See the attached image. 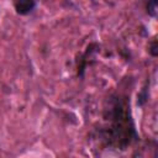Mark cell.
I'll return each mask as SVG.
<instances>
[{"label": "cell", "instance_id": "6da1fadb", "mask_svg": "<svg viewBox=\"0 0 158 158\" xmlns=\"http://www.w3.org/2000/svg\"><path fill=\"white\" fill-rule=\"evenodd\" d=\"M105 125L100 130L102 142L118 151L127 149L138 139V133L130 107V96L115 94L109 100V107L104 114Z\"/></svg>", "mask_w": 158, "mask_h": 158}, {"label": "cell", "instance_id": "5b68a950", "mask_svg": "<svg viewBox=\"0 0 158 158\" xmlns=\"http://www.w3.org/2000/svg\"><path fill=\"white\" fill-rule=\"evenodd\" d=\"M146 10L151 17H156V15H157V0H147Z\"/></svg>", "mask_w": 158, "mask_h": 158}, {"label": "cell", "instance_id": "7a4b0ae2", "mask_svg": "<svg viewBox=\"0 0 158 158\" xmlns=\"http://www.w3.org/2000/svg\"><path fill=\"white\" fill-rule=\"evenodd\" d=\"M37 0H14V7L19 15H28L36 7Z\"/></svg>", "mask_w": 158, "mask_h": 158}, {"label": "cell", "instance_id": "277c9868", "mask_svg": "<svg viewBox=\"0 0 158 158\" xmlns=\"http://www.w3.org/2000/svg\"><path fill=\"white\" fill-rule=\"evenodd\" d=\"M148 98H149V84L146 83L137 94V106H143L148 101Z\"/></svg>", "mask_w": 158, "mask_h": 158}, {"label": "cell", "instance_id": "3957f363", "mask_svg": "<svg viewBox=\"0 0 158 158\" xmlns=\"http://www.w3.org/2000/svg\"><path fill=\"white\" fill-rule=\"evenodd\" d=\"M99 49V46L96 44V43H91V44H89L88 46V48H86V52L84 53V56H83V58H90L96 51ZM85 59H81L80 60V65H78V77H80V78H83V75H84V70H85V68H86V65H88V62L85 60Z\"/></svg>", "mask_w": 158, "mask_h": 158}, {"label": "cell", "instance_id": "8992f818", "mask_svg": "<svg viewBox=\"0 0 158 158\" xmlns=\"http://www.w3.org/2000/svg\"><path fill=\"white\" fill-rule=\"evenodd\" d=\"M148 52L152 57H157L158 56V46H157V40L153 38L148 46Z\"/></svg>", "mask_w": 158, "mask_h": 158}]
</instances>
